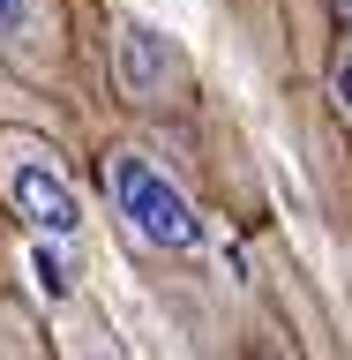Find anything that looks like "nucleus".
<instances>
[{
  "instance_id": "f257e3e1",
  "label": "nucleus",
  "mask_w": 352,
  "mask_h": 360,
  "mask_svg": "<svg viewBox=\"0 0 352 360\" xmlns=\"http://www.w3.org/2000/svg\"><path fill=\"white\" fill-rule=\"evenodd\" d=\"M105 188H112V202H120V218H128L150 248H165V255H188V248L202 240L195 202L180 195V188L157 173L143 150H112V158H105Z\"/></svg>"
},
{
  "instance_id": "f03ea898",
  "label": "nucleus",
  "mask_w": 352,
  "mask_h": 360,
  "mask_svg": "<svg viewBox=\"0 0 352 360\" xmlns=\"http://www.w3.org/2000/svg\"><path fill=\"white\" fill-rule=\"evenodd\" d=\"M0 195L15 202V218H30L45 240H67L83 225V202L60 180V165L30 143V135H0Z\"/></svg>"
},
{
  "instance_id": "7ed1b4c3",
  "label": "nucleus",
  "mask_w": 352,
  "mask_h": 360,
  "mask_svg": "<svg viewBox=\"0 0 352 360\" xmlns=\"http://www.w3.org/2000/svg\"><path fill=\"white\" fill-rule=\"evenodd\" d=\"M112 75H120V90H128L135 105H173L180 83H188L173 38H157V30H143V22H128V30L112 38Z\"/></svg>"
},
{
  "instance_id": "20e7f679",
  "label": "nucleus",
  "mask_w": 352,
  "mask_h": 360,
  "mask_svg": "<svg viewBox=\"0 0 352 360\" xmlns=\"http://www.w3.org/2000/svg\"><path fill=\"white\" fill-rule=\"evenodd\" d=\"M30 15H38V0H0V38H22Z\"/></svg>"
},
{
  "instance_id": "39448f33",
  "label": "nucleus",
  "mask_w": 352,
  "mask_h": 360,
  "mask_svg": "<svg viewBox=\"0 0 352 360\" xmlns=\"http://www.w3.org/2000/svg\"><path fill=\"white\" fill-rule=\"evenodd\" d=\"M330 98H337V112L352 120V45L337 53V68H330Z\"/></svg>"
},
{
  "instance_id": "423d86ee",
  "label": "nucleus",
  "mask_w": 352,
  "mask_h": 360,
  "mask_svg": "<svg viewBox=\"0 0 352 360\" xmlns=\"http://www.w3.org/2000/svg\"><path fill=\"white\" fill-rule=\"evenodd\" d=\"M83 360H120V353H112V345H90V353H83Z\"/></svg>"
},
{
  "instance_id": "0eeeda50",
  "label": "nucleus",
  "mask_w": 352,
  "mask_h": 360,
  "mask_svg": "<svg viewBox=\"0 0 352 360\" xmlns=\"http://www.w3.org/2000/svg\"><path fill=\"white\" fill-rule=\"evenodd\" d=\"M337 15H345V22H352V0H337Z\"/></svg>"
}]
</instances>
